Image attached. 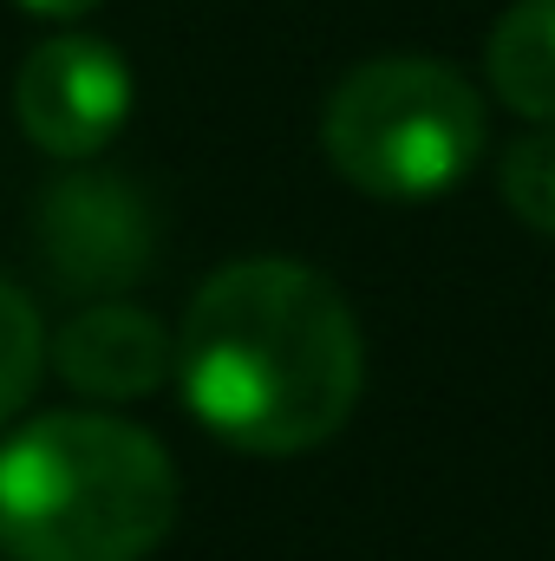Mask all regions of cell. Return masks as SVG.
I'll list each match as a JSON object with an SVG mask.
<instances>
[{
	"label": "cell",
	"mask_w": 555,
	"mask_h": 561,
	"mask_svg": "<svg viewBox=\"0 0 555 561\" xmlns=\"http://www.w3.org/2000/svg\"><path fill=\"white\" fill-rule=\"evenodd\" d=\"M320 144L360 196L431 203L471 176L484 150V99L444 59H366L333 85Z\"/></svg>",
	"instance_id": "obj_3"
},
{
	"label": "cell",
	"mask_w": 555,
	"mask_h": 561,
	"mask_svg": "<svg viewBox=\"0 0 555 561\" xmlns=\"http://www.w3.org/2000/svg\"><path fill=\"white\" fill-rule=\"evenodd\" d=\"M39 373H46V327H39V307L0 275V424L33 399Z\"/></svg>",
	"instance_id": "obj_8"
},
{
	"label": "cell",
	"mask_w": 555,
	"mask_h": 561,
	"mask_svg": "<svg viewBox=\"0 0 555 561\" xmlns=\"http://www.w3.org/2000/svg\"><path fill=\"white\" fill-rule=\"evenodd\" d=\"M484 72L497 99L536 125H555V0H510L490 26Z\"/></svg>",
	"instance_id": "obj_7"
},
{
	"label": "cell",
	"mask_w": 555,
	"mask_h": 561,
	"mask_svg": "<svg viewBox=\"0 0 555 561\" xmlns=\"http://www.w3.org/2000/svg\"><path fill=\"white\" fill-rule=\"evenodd\" d=\"M53 366L86 399H144L177 373V340L132 300H92L59 327Z\"/></svg>",
	"instance_id": "obj_6"
},
{
	"label": "cell",
	"mask_w": 555,
	"mask_h": 561,
	"mask_svg": "<svg viewBox=\"0 0 555 561\" xmlns=\"http://www.w3.org/2000/svg\"><path fill=\"white\" fill-rule=\"evenodd\" d=\"M33 242L59 287L118 294L150 268L157 222H150V203L138 196V183L105 176V170H72L39 196Z\"/></svg>",
	"instance_id": "obj_5"
},
{
	"label": "cell",
	"mask_w": 555,
	"mask_h": 561,
	"mask_svg": "<svg viewBox=\"0 0 555 561\" xmlns=\"http://www.w3.org/2000/svg\"><path fill=\"white\" fill-rule=\"evenodd\" d=\"M20 7H26L33 20H86L99 0H20Z\"/></svg>",
	"instance_id": "obj_10"
},
{
	"label": "cell",
	"mask_w": 555,
	"mask_h": 561,
	"mask_svg": "<svg viewBox=\"0 0 555 561\" xmlns=\"http://www.w3.org/2000/svg\"><path fill=\"white\" fill-rule=\"evenodd\" d=\"M177 379L203 431L256 457H301L353 419L366 346L327 275L249 255L196 287L177 333Z\"/></svg>",
	"instance_id": "obj_1"
},
{
	"label": "cell",
	"mask_w": 555,
	"mask_h": 561,
	"mask_svg": "<svg viewBox=\"0 0 555 561\" xmlns=\"http://www.w3.org/2000/svg\"><path fill=\"white\" fill-rule=\"evenodd\" d=\"M13 118L46 157L86 163L125 131L132 118V66L112 39L53 33L20 59Z\"/></svg>",
	"instance_id": "obj_4"
},
{
	"label": "cell",
	"mask_w": 555,
	"mask_h": 561,
	"mask_svg": "<svg viewBox=\"0 0 555 561\" xmlns=\"http://www.w3.org/2000/svg\"><path fill=\"white\" fill-rule=\"evenodd\" d=\"M177 523V463L132 419L46 412L0 444L7 561H144Z\"/></svg>",
	"instance_id": "obj_2"
},
{
	"label": "cell",
	"mask_w": 555,
	"mask_h": 561,
	"mask_svg": "<svg viewBox=\"0 0 555 561\" xmlns=\"http://www.w3.org/2000/svg\"><path fill=\"white\" fill-rule=\"evenodd\" d=\"M503 203L536 236H555V125L510 144V157H503Z\"/></svg>",
	"instance_id": "obj_9"
}]
</instances>
